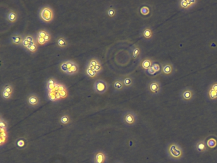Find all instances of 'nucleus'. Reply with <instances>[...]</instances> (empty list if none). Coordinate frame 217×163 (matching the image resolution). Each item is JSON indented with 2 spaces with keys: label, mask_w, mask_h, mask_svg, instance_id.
I'll use <instances>...</instances> for the list:
<instances>
[{
  "label": "nucleus",
  "mask_w": 217,
  "mask_h": 163,
  "mask_svg": "<svg viewBox=\"0 0 217 163\" xmlns=\"http://www.w3.org/2000/svg\"><path fill=\"white\" fill-rule=\"evenodd\" d=\"M166 152L170 159L173 161H179L184 155L183 148L176 142H172L169 144L166 148Z\"/></svg>",
  "instance_id": "f257e3e1"
},
{
  "label": "nucleus",
  "mask_w": 217,
  "mask_h": 163,
  "mask_svg": "<svg viewBox=\"0 0 217 163\" xmlns=\"http://www.w3.org/2000/svg\"><path fill=\"white\" fill-rule=\"evenodd\" d=\"M39 17L43 23H51L54 18V12L52 7L49 5L42 6L39 11Z\"/></svg>",
  "instance_id": "f03ea898"
},
{
  "label": "nucleus",
  "mask_w": 217,
  "mask_h": 163,
  "mask_svg": "<svg viewBox=\"0 0 217 163\" xmlns=\"http://www.w3.org/2000/svg\"><path fill=\"white\" fill-rule=\"evenodd\" d=\"M122 120L124 124L128 126H132L136 124L138 117L133 111L127 110L124 113L122 117Z\"/></svg>",
  "instance_id": "7ed1b4c3"
},
{
  "label": "nucleus",
  "mask_w": 217,
  "mask_h": 163,
  "mask_svg": "<svg viewBox=\"0 0 217 163\" xmlns=\"http://www.w3.org/2000/svg\"><path fill=\"white\" fill-rule=\"evenodd\" d=\"M146 88L149 94L153 96L159 95L162 92V84L157 80L154 79L149 81Z\"/></svg>",
  "instance_id": "20e7f679"
},
{
  "label": "nucleus",
  "mask_w": 217,
  "mask_h": 163,
  "mask_svg": "<svg viewBox=\"0 0 217 163\" xmlns=\"http://www.w3.org/2000/svg\"><path fill=\"white\" fill-rule=\"evenodd\" d=\"M195 96H196V94H195L194 91L190 87H185L180 92V99L182 101L185 103H190L195 98Z\"/></svg>",
  "instance_id": "39448f33"
},
{
  "label": "nucleus",
  "mask_w": 217,
  "mask_h": 163,
  "mask_svg": "<svg viewBox=\"0 0 217 163\" xmlns=\"http://www.w3.org/2000/svg\"><path fill=\"white\" fill-rule=\"evenodd\" d=\"M93 89L95 93L103 94L108 90V84L103 80L98 79L95 80L94 83Z\"/></svg>",
  "instance_id": "423d86ee"
},
{
  "label": "nucleus",
  "mask_w": 217,
  "mask_h": 163,
  "mask_svg": "<svg viewBox=\"0 0 217 163\" xmlns=\"http://www.w3.org/2000/svg\"><path fill=\"white\" fill-rule=\"evenodd\" d=\"M138 12L140 17L143 18H147L152 16L153 9L151 5L144 3L139 6Z\"/></svg>",
  "instance_id": "0eeeda50"
},
{
  "label": "nucleus",
  "mask_w": 217,
  "mask_h": 163,
  "mask_svg": "<svg viewBox=\"0 0 217 163\" xmlns=\"http://www.w3.org/2000/svg\"><path fill=\"white\" fill-rule=\"evenodd\" d=\"M175 67L171 62H165L161 64L160 73L165 77H169L173 75L175 73Z\"/></svg>",
  "instance_id": "6e6552de"
},
{
  "label": "nucleus",
  "mask_w": 217,
  "mask_h": 163,
  "mask_svg": "<svg viewBox=\"0 0 217 163\" xmlns=\"http://www.w3.org/2000/svg\"><path fill=\"white\" fill-rule=\"evenodd\" d=\"M198 1L196 0H180L178 1V8L182 11H189L196 6Z\"/></svg>",
  "instance_id": "1a4fd4ad"
},
{
  "label": "nucleus",
  "mask_w": 217,
  "mask_h": 163,
  "mask_svg": "<svg viewBox=\"0 0 217 163\" xmlns=\"http://www.w3.org/2000/svg\"><path fill=\"white\" fill-rule=\"evenodd\" d=\"M194 149L199 154H205L209 150V148L207 146L206 140H199L194 144Z\"/></svg>",
  "instance_id": "9d476101"
},
{
  "label": "nucleus",
  "mask_w": 217,
  "mask_h": 163,
  "mask_svg": "<svg viewBox=\"0 0 217 163\" xmlns=\"http://www.w3.org/2000/svg\"><path fill=\"white\" fill-rule=\"evenodd\" d=\"M27 104L33 108L37 107L40 104V98L38 94L35 93L29 94L26 97Z\"/></svg>",
  "instance_id": "9b49d317"
},
{
  "label": "nucleus",
  "mask_w": 217,
  "mask_h": 163,
  "mask_svg": "<svg viewBox=\"0 0 217 163\" xmlns=\"http://www.w3.org/2000/svg\"><path fill=\"white\" fill-rule=\"evenodd\" d=\"M141 36L146 41L151 40L154 36L153 30L150 26H145L142 29Z\"/></svg>",
  "instance_id": "f8f14e48"
},
{
  "label": "nucleus",
  "mask_w": 217,
  "mask_h": 163,
  "mask_svg": "<svg viewBox=\"0 0 217 163\" xmlns=\"http://www.w3.org/2000/svg\"><path fill=\"white\" fill-rule=\"evenodd\" d=\"M106 160H107V156L104 151L99 150L95 152L94 156V163H106Z\"/></svg>",
  "instance_id": "ddd939ff"
},
{
  "label": "nucleus",
  "mask_w": 217,
  "mask_h": 163,
  "mask_svg": "<svg viewBox=\"0 0 217 163\" xmlns=\"http://www.w3.org/2000/svg\"><path fill=\"white\" fill-rule=\"evenodd\" d=\"M5 18L9 23L13 24L17 22L18 19V13L16 10H10L5 15Z\"/></svg>",
  "instance_id": "4468645a"
},
{
  "label": "nucleus",
  "mask_w": 217,
  "mask_h": 163,
  "mask_svg": "<svg viewBox=\"0 0 217 163\" xmlns=\"http://www.w3.org/2000/svg\"><path fill=\"white\" fill-rule=\"evenodd\" d=\"M24 40V36L19 33H14L10 37V42L15 45L22 46Z\"/></svg>",
  "instance_id": "2eb2a0df"
},
{
  "label": "nucleus",
  "mask_w": 217,
  "mask_h": 163,
  "mask_svg": "<svg viewBox=\"0 0 217 163\" xmlns=\"http://www.w3.org/2000/svg\"><path fill=\"white\" fill-rule=\"evenodd\" d=\"M154 61L152 58L150 57H146L143 59L140 62V66L142 69L145 70L147 72L148 70L152 67L153 64L154 63Z\"/></svg>",
  "instance_id": "dca6fc26"
},
{
  "label": "nucleus",
  "mask_w": 217,
  "mask_h": 163,
  "mask_svg": "<svg viewBox=\"0 0 217 163\" xmlns=\"http://www.w3.org/2000/svg\"><path fill=\"white\" fill-rule=\"evenodd\" d=\"M121 79H122L123 81V83L124 84V86L125 87H126V89L131 88L134 86L135 82H134V77L130 75H127L124 77H122Z\"/></svg>",
  "instance_id": "f3484780"
},
{
  "label": "nucleus",
  "mask_w": 217,
  "mask_h": 163,
  "mask_svg": "<svg viewBox=\"0 0 217 163\" xmlns=\"http://www.w3.org/2000/svg\"><path fill=\"white\" fill-rule=\"evenodd\" d=\"M28 145V141L26 138H24V137H20L18 138L16 141H15V147H16L17 149L23 150L25 149Z\"/></svg>",
  "instance_id": "a211bd4d"
},
{
  "label": "nucleus",
  "mask_w": 217,
  "mask_h": 163,
  "mask_svg": "<svg viewBox=\"0 0 217 163\" xmlns=\"http://www.w3.org/2000/svg\"><path fill=\"white\" fill-rule=\"evenodd\" d=\"M160 71H161V65L159 63V62H154V63L153 64L152 67L147 71V73H148V74L150 75H156L157 73L160 72Z\"/></svg>",
  "instance_id": "6ab92c4d"
},
{
  "label": "nucleus",
  "mask_w": 217,
  "mask_h": 163,
  "mask_svg": "<svg viewBox=\"0 0 217 163\" xmlns=\"http://www.w3.org/2000/svg\"><path fill=\"white\" fill-rule=\"evenodd\" d=\"M75 63V62L71 61V60L64 61L60 65V68L61 69V71L62 72L66 73L68 71V69L70 68Z\"/></svg>",
  "instance_id": "aec40b11"
},
{
  "label": "nucleus",
  "mask_w": 217,
  "mask_h": 163,
  "mask_svg": "<svg viewBox=\"0 0 217 163\" xmlns=\"http://www.w3.org/2000/svg\"><path fill=\"white\" fill-rule=\"evenodd\" d=\"M113 88L115 91H122L124 90L126 87L124 86V84L123 83V81L121 78H119V79H116L114 81L113 83Z\"/></svg>",
  "instance_id": "412c9836"
},
{
  "label": "nucleus",
  "mask_w": 217,
  "mask_h": 163,
  "mask_svg": "<svg viewBox=\"0 0 217 163\" xmlns=\"http://www.w3.org/2000/svg\"><path fill=\"white\" fill-rule=\"evenodd\" d=\"M207 146L209 149H213L217 147V138L215 136H209L207 139H206Z\"/></svg>",
  "instance_id": "4be33fe9"
},
{
  "label": "nucleus",
  "mask_w": 217,
  "mask_h": 163,
  "mask_svg": "<svg viewBox=\"0 0 217 163\" xmlns=\"http://www.w3.org/2000/svg\"><path fill=\"white\" fill-rule=\"evenodd\" d=\"M85 72L86 75L90 78H95L98 75V73L95 71V69L91 68L89 64H87Z\"/></svg>",
  "instance_id": "5701e85b"
},
{
  "label": "nucleus",
  "mask_w": 217,
  "mask_h": 163,
  "mask_svg": "<svg viewBox=\"0 0 217 163\" xmlns=\"http://www.w3.org/2000/svg\"><path fill=\"white\" fill-rule=\"evenodd\" d=\"M1 129V143H0V145L3 146L6 143L7 140H8V131L3 129Z\"/></svg>",
  "instance_id": "b1692460"
},
{
  "label": "nucleus",
  "mask_w": 217,
  "mask_h": 163,
  "mask_svg": "<svg viewBox=\"0 0 217 163\" xmlns=\"http://www.w3.org/2000/svg\"><path fill=\"white\" fill-rule=\"evenodd\" d=\"M141 54V49L138 45H135L132 50V58L136 59L139 57Z\"/></svg>",
  "instance_id": "393cba45"
},
{
  "label": "nucleus",
  "mask_w": 217,
  "mask_h": 163,
  "mask_svg": "<svg viewBox=\"0 0 217 163\" xmlns=\"http://www.w3.org/2000/svg\"><path fill=\"white\" fill-rule=\"evenodd\" d=\"M57 44L58 47H59L60 48H65L66 47H68V43L67 40H66L64 37L61 36L57 40Z\"/></svg>",
  "instance_id": "a878e982"
},
{
  "label": "nucleus",
  "mask_w": 217,
  "mask_h": 163,
  "mask_svg": "<svg viewBox=\"0 0 217 163\" xmlns=\"http://www.w3.org/2000/svg\"><path fill=\"white\" fill-rule=\"evenodd\" d=\"M79 71V67L78 64L75 62V63L73 64L71 67L68 69V71L66 73V74L69 75H75V74L77 73Z\"/></svg>",
  "instance_id": "bb28decb"
},
{
  "label": "nucleus",
  "mask_w": 217,
  "mask_h": 163,
  "mask_svg": "<svg viewBox=\"0 0 217 163\" xmlns=\"http://www.w3.org/2000/svg\"><path fill=\"white\" fill-rule=\"evenodd\" d=\"M70 121H71V118L68 114L62 115V116H61L59 118V122L62 124H64V125H67L69 124L70 123Z\"/></svg>",
  "instance_id": "cd10ccee"
},
{
  "label": "nucleus",
  "mask_w": 217,
  "mask_h": 163,
  "mask_svg": "<svg viewBox=\"0 0 217 163\" xmlns=\"http://www.w3.org/2000/svg\"><path fill=\"white\" fill-rule=\"evenodd\" d=\"M208 98L210 101H216L217 100V92L209 89L207 92Z\"/></svg>",
  "instance_id": "c85d7f7f"
},
{
  "label": "nucleus",
  "mask_w": 217,
  "mask_h": 163,
  "mask_svg": "<svg viewBox=\"0 0 217 163\" xmlns=\"http://www.w3.org/2000/svg\"><path fill=\"white\" fill-rule=\"evenodd\" d=\"M1 90H3V91H5L7 92H8V93H10V94H13L14 88H13V87L12 84H5V85H3V87L1 88Z\"/></svg>",
  "instance_id": "c756f323"
},
{
  "label": "nucleus",
  "mask_w": 217,
  "mask_h": 163,
  "mask_svg": "<svg viewBox=\"0 0 217 163\" xmlns=\"http://www.w3.org/2000/svg\"><path fill=\"white\" fill-rule=\"evenodd\" d=\"M117 13V10L115 8H114L113 6L110 7L106 10V14L108 15V16L110 18H113L115 17Z\"/></svg>",
  "instance_id": "7c9ffc66"
},
{
  "label": "nucleus",
  "mask_w": 217,
  "mask_h": 163,
  "mask_svg": "<svg viewBox=\"0 0 217 163\" xmlns=\"http://www.w3.org/2000/svg\"><path fill=\"white\" fill-rule=\"evenodd\" d=\"M27 50L30 52L31 53H35L38 50V44L37 43H31L27 47Z\"/></svg>",
  "instance_id": "2f4dec72"
},
{
  "label": "nucleus",
  "mask_w": 217,
  "mask_h": 163,
  "mask_svg": "<svg viewBox=\"0 0 217 163\" xmlns=\"http://www.w3.org/2000/svg\"><path fill=\"white\" fill-rule=\"evenodd\" d=\"M54 91H52V92H49V99L50 100V101H52L53 102H55L57 100V98H60V96L59 94V92H57V94L55 93V92H53Z\"/></svg>",
  "instance_id": "473e14b6"
},
{
  "label": "nucleus",
  "mask_w": 217,
  "mask_h": 163,
  "mask_svg": "<svg viewBox=\"0 0 217 163\" xmlns=\"http://www.w3.org/2000/svg\"><path fill=\"white\" fill-rule=\"evenodd\" d=\"M8 124L7 121L3 118V117H0V129H5V130H7L8 129Z\"/></svg>",
  "instance_id": "72a5a7b5"
},
{
  "label": "nucleus",
  "mask_w": 217,
  "mask_h": 163,
  "mask_svg": "<svg viewBox=\"0 0 217 163\" xmlns=\"http://www.w3.org/2000/svg\"><path fill=\"white\" fill-rule=\"evenodd\" d=\"M58 83L57 80H56L54 78H50L49 80H47L46 83V86H56Z\"/></svg>",
  "instance_id": "f704fd0d"
},
{
  "label": "nucleus",
  "mask_w": 217,
  "mask_h": 163,
  "mask_svg": "<svg viewBox=\"0 0 217 163\" xmlns=\"http://www.w3.org/2000/svg\"><path fill=\"white\" fill-rule=\"evenodd\" d=\"M49 32H48L47 30H45V29H41V30H40L38 33L37 34H36V36H38V37H40V38H45L46 36L49 34Z\"/></svg>",
  "instance_id": "c9c22d12"
},
{
  "label": "nucleus",
  "mask_w": 217,
  "mask_h": 163,
  "mask_svg": "<svg viewBox=\"0 0 217 163\" xmlns=\"http://www.w3.org/2000/svg\"><path fill=\"white\" fill-rule=\"evenodd\" d=\"M35 38H36V43L39 44V45H44L45 44H46L47 43V41L43 38H40V37H38V36H36L35 37Z\"/></svg>",
  "instance_id": "e433bc0d"
},
{
  "label": "nucleus",
  "mask_w": 217,
  "mask_h": 163,
  "mask_svg": "<svg viewBox=\"0 0 217 163\" xmlns=\"http://www.w3.org/2000/svg\"><path fill=\"white\" fill-rule=\"evenodd\" d=\"M1 96H2V98L5 100H8L12 98V94H10L8 93V92H7L3 90H1Z\"/></svg>",
  "instance_id": "4c0bfd02"
},
{
  "label": "nucleus",
  "mask_w": 217,
  "mask_h": 163,
  "mask_svg": "<svg viewBox=\"0 0 217 163\" xmlns=\"http://www.w3.org/2000/svg\"><path fill=\"white\" fill-rule=\"evenodd\" d=\"M99 61H99L98 58H95V57H94V58L90 59V60L88 61V62H87V63H88V64H89L90 65L93 66H94V67H95V66H96V65L99 63Z\"/></svg>",
  "instance_id": "58836bf2"
},
{
  "label": "nucleus",
  "mask_w": 217,
  "mask_h": 163,
  "mask_svg": "<svg viewBox=\"0 0 217 163\" xmlns=\"http://www.w3.org/2000/svg\"><path fill=\"white\" fill-rule=\"evenodd\" d=\"M24 38L27 41H28V42L31 43H36V38H35L34 36H32V35H25L24 36Z\"/></svg>",
  "instance_id": "ea45409f"
},
{
  "label": "nucleus",
  "mask_w": 217,
  "mask_h": 163,
  "mask_svg": "<svg viewBox=\"0 0 217 163\" xmlns=\"http://www.w3.org/2000/svg\"><path fill=\"white\" fill-rule=\"evenodd\" d=\"M102 70V66L101 64V61L99 62V63L95 66V71L96 72L98 73H101Z\"/></svg>",
  "instance_id": "a19ab883"
},
{
  "label": "nucleus",
  "mask_w": 217,
  "mask_h": 163,
  "mask_svg": "<svg viewBox=\"0 0 217 163\" xmlns=\"http://www.w3.org/2000/svg\"><path fill=\"white\" fill-rule=\"evenodd\" d=\"M209 89H210L211 90L217 92V82H213L211 84V86H209Z\"/></svg>",
  "instance_id": "79ce46f5"
},
{
  "label": "nucleus",
  "mask_w": 217,
  "mask_h": 163,
  "mask_svg": "<svg viewBox=\"0 0 217 163\" xmlns=\"http://www.w3.org/2000/svg\"><path fill=\"white\" fill-rule=\"evenodd\" d=\"M29 44H30V43H29L28 41H27L24 38V40H23V45H22V47H24L25 49H27V47L29 45Z\"/></svg>",
  "instance_id": "37998d69"
},
{
  "label": "nucleus",
  "mask_w": 217,
  "mask_h": 163,
  "mask_svg": "<svg viewBox=\"0 0 217 163\" xmlns=\"http://www.w3.org/2000/svg\"><path fill=\"white\" fill-rule=\"evenodd\" d=\"M51 38H52V36H51V35H50V33H49V34H48V35L46 36L45 38V39L47 41V42H49V41L51 40Z\"/></svg>",
  "instance_id": "c03bdc74"
},
{
  "label": "nucleus",
  "mask_w": 217,
  "mask_h": 163,
  "mask_svg": "<svg viewBox=\"0 0 217 163\" xmlns=\"http://www.w3.org/2000/svg\"><path fill=\"white\" fill-rule=\"evenodd\" d=\"M116 163H123V162H117Z\"/></svg>",
  "instance_id": "a18cd8bd"
}]
</instances>
